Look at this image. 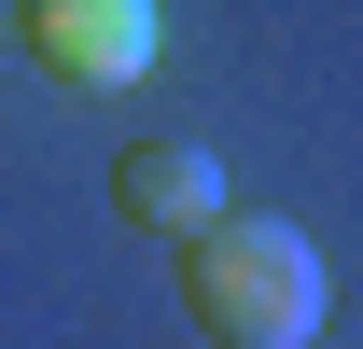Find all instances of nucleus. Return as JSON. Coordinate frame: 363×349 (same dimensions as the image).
Wrapping results in <instances>:
<instances>
[{"mask_svg": "<svg viewBox=\"0 0 363 349\" xmlns=\"http://www.w3.org/2000/svg\"><path fill=\"white\" fill-rule=\"evenodd\" d=\"M112 210H126L140 238L196 252L238 196H224V154H210V140H126V154H112Z\"/></svg>", "mask_w": 363, "mask_h": 349, "instance_id": "f03ea898", "label": "nucleus"}, {"mask_svg": "<svg viewBox=\"0 0 363 349\" xmlns=\"http://www.w3.org/2000/svg\"><path fill=\"white\" fill-rule=\"evenodd\" d=\"M28 43H43L56 84H140L154 70V0H43Z\"/></svg>", "mask_w": 363, "mask_h": 349, "instance_id": "7ed1b4c3", "label": "nucleus"}, {"mask_svg": "<svg viewBox=\"0 0 363 349\" xmlns=\"http://www.w3.org/2000/svg\"><path fill=\"white\" fill-rule=\"evenodd\" d=\"M182 307H196V336H210V349H321L335 279H321L308 223H279V210H224L196 252H182Z\"/></svg>", "mask_w": 363, "mask_h": 349, "instance_id": "f257e3e1", "label": "nucleus"}]
</instances>
